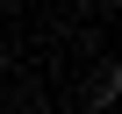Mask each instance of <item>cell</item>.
Returning a JSON list of instances; mask_svg holds the SVG:
<instances>
[{
	"label": "cell",
	"instance_id": "6da1fadb",
	"mask_svg": "<svg viewBox=\"0 0 122 114\" xmlns=\"http://www.w3.org/2000/svg\"><path fill=\"white\" fill-rule=\"evenodd\" d=\"M115 93H122V71H101V86H93V107H108Z\"/></svg>",
	"mask_w": 122,
	"mask_h": 114
}]
</instances>
